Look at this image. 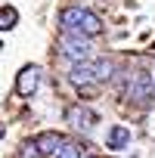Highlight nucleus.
<instances>
[{"label":"nucleus","mask_w":155,"mask_h":158,"mask_svg":"<svg viewBox=\"0 0 155 158\" xmlns=\"http://www.w3.org/2000/svg\"><path fill=\"white\" fill-rule=\"evenodd\" d=\"M59 53L74 65V62H90L93 47H90V40H87L81 31H68V34L59 37Z\"/></svg>","instance_id":"1"},{"label":"nucleus","mask_w":155,"mask_h":158,"mask_svg":"<svg viewBox=\"0 0 155 158\" xmlns=\"http://www.w3.org/2000/svg\"><path fill=\"white\" fill-rule=\"evenodd\" d=\"M152 96H155L152 74H146V71L130 74V81H127V99H130V102H149Z\"/></svg>","instance_id":"2"},{"label":"nucleus","mask_w":155,"mask_h":158,"mask_svg":"<svg viewBox=\"0 0 155 158\" xmlns=\"http://www.w3.org/2000/svg\"><path fill=\"white\" fill-rule=\"evenodd\" d=\"M65 121H68L74 130L90 133V130L96 127V112H93V109H87L84 102H74V106H68V112H65Z\"/></svg>","instance_id":"3"},{"label":"nucleus","mask_w":155,"mask_h":158,"mask_svg":"<svg viewBox=\"0 0 155 158\" xmlns=\"http://www.w3.org/2000/svg\"><path fill=\"white\" fill-rule=\"evenodd\" d=\"M68 81L78 87V90H90L93 84H99L96 77V62H74L68 68Z\"/></svg>","instance_id":"4"},{"label":"nucleus","mask_w":155,"mask_h":158,"mask_svg":"<svg viewBox=\"0 0 155 158\" xmlns=\"http://www.w3.org/2000/svg\"><path fill=\"white\" fill-rule=\"evenodd\" d=\"M40 68L37 65H25L19 74H16V93L19 96H34V90L40 87Z\"/></svg>","instance_id":"5"},{"label":"nucleus","mask_w":155,"mask_h":158,"mask_svg":"<svg viewBox=\"0 0 155 158\" xmlns=\"http://www.w3.org/2000/svg\"><path fill=\"white\" fill-rule=\"evenodd\" d=\"M34 143H37L40 155H50V158H56V152L65 146V136H62L59 130H40V133L34 136Z\"/></svg>","instance_id":"6"},{"label":"nucleus","mask_w":155,"mask_h":158,"mask_svg":"<svg viewBox=\"0 0 155 158\" xmlns=\"http://www.w3.org/2000/svg\"><path fill=\"white\" fill-rule=\"evenodd\" d=\"M127 143H130V130L124 124H112L109 136H106V149L109 152H121V149H127Z\"/></svg>","instance_id":"7"},{"label":"nucleus","mask_w":155,"mask_h":158,"mask_svg":"<svg viewBox=\"0 0 155 158\" xmlns=\"http://www.w3.org/2000/svg\"><path fill=\"white\" fill-rule=\"evenodd\" d=\"M84 6H65L62 13H59V28L68 34V31H78L81 28V19H84Z\"/></svg>","instance_id":"8"},{"label":"nucleus","mask_w":155,"mask_h":158,"mask_svg":"<svg viewBox=\"0 0 155 158\" xmlns=\"http://www.w3.org/2000/svg\"><path fill=\"white\" fill-rule=\"evenodd\" d=\"M78 31H81L84 37H96V34H103V19L96 16V13H84V19H81V28H78Z\"/></svg>","instance_id":"9"},{"label":"nucleus","mask_w":155,"mask_h":158,"mask_svg":"<svg viewBox=\"0 0 155 158\" xmlns=\"http://www.w3.org/2000/svg\"><path fill=\"white\" fill-rule=\"evenodd\" d=\"M19 25V10L16 6H0V31H13Z\"/></svg>","instance_id":"10"},{"label":"nucleus","mask_w":155,"mask_h":158,"mask_svg":"<svg viewBox=\"0 0 155 158\" xmlns=\"http://www.w3.org/2000/svg\"><path fill=\"white\" fill-rule=\"evenodd\" d=\"M56 158H84V155H81V146H78V143H65L56 152Z\"/></svg>","instance_id":"11"},{"label":"nucleus","mask_w":155,"mask_h":158,"mask_svg":"<svg viewBox=\"0 0 155 158\" xmlns=\"http://www.w3.org/2000/svg\"><path fill=\"white\" fill-rule=\"evenodd\" d=\"M112 71H115V65L109 59H96V77H99V81H109Z\"/></svg>","instance_id":"12"},{"label":"nucleus","mask_w":155,"mask_h":158,"mask_svg":"<svg viewBox=\"0 0 155 158\" xmlns=\"http://www.w3.org/2000/svg\"><path fill=\"white\" fill-rule=\"evenodd\" d=\"M19 158H40V149H37V143L31 139V143H22V149H19Z\"/></svg>","instance_id":"13"},{"label":"nucleus","mask_w":155,"mask_h":158,"mask_svg":"<svg viewBox=\"0 0 155 158\" xmlns=\"http://www.w3.org/2000/svg\"><path fill=\"white\" fill-rule=\"evenodd\" d=\"M3 133H6V124H0V139H3Z\"/></svg>","instance_id":"14"},{"label":"nucleus","mask_w":155,"mask_h":158,"mask_svg":"<svg viewBox=\"0 0 155 158\" xmlns=\"http://www.w3.org/2000/svg\"><path fill=\"white\" fill-rule=\"evenodd\" d=\"M152 81H155V71H152Z\"/></svg>","instance_id":"15"},{"label":"nucleus","mask_w":155,"mask_h":158,"mask_svg":"<svg viewBox=\"0 0 155 158\" xmlns=\"http://www.w3.org/2000/svg\"><path fill=\"white\" fill-rule=\"evenodd\" d=\"M84 158H93V155H84Z\"/></svg>","instance_id":"16"}]
</instances>
